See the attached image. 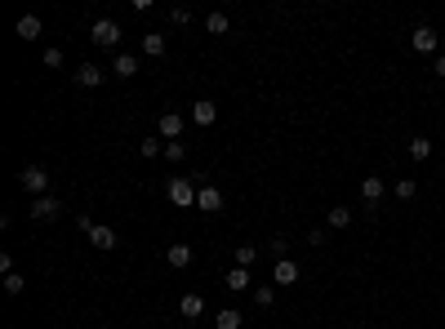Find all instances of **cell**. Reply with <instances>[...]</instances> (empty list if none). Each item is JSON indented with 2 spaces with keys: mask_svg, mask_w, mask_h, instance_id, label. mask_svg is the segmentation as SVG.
Returning a JSON list of instances; mask_svg holds the SVG:
<instances>
[{
  "mask_svg": "<svg viewBox=\"0 0 445 329\" xmlns=\"http://www.w3.org/2000/svg\"><path fill=\"white\" fill-rule=\"evenodd\" d=\"M143 54L147 58H160V54H165V32H147L143 36Z\"/></svg>",
  "mask_w": 445,
  "mask_h": 329,
  "instance_id": "cell-18",
  "label": "cell"
},
{
  "mask_svg": "<svg viewBox=\"0 0 445 329\" xmlns=\"http://www.w3.org/2000/svg\"><path fill=\"white\" fill-rule=\"evenodd\" d=\"M214 325L219 329H241V312H236V307H223V312L214 316Z\"/></svg>",
  "mask_w": 445,
  "mask_h": 329,
  "instance_id": "cell-22",
  "label": "cell"
},
{
  "mask_svg": "<svg viewBox=\"0 0 445 329\" xmlns=\"http://www.w3.org/2000/svg\"><path fill=\"white\" fill-rule=\"evenodd\" d=\"M432 71H437V76L445 80V54H441V58H437V63H432Z\"/></svg>",
  "mask_w": 445,
  "mask_h": 329,
  "instance_id": "cell-30",
  "label": "cell"
},
{
  "mask_svg": "<svg viewBox=\"0 0 445 329\" xmlns=\"http://www.w3.org/2000/svg\"><path fill=\"white\" fill-rule=\"evenodd\" d=\"M214 120H219V107H214L210 98H201V102H192V125H214Z\"/></svg>",
  "mask_w": 445,
  "mask_h": 329,
  "instance_id": "cell-11",
  "label": "cell"
},
{
  "mask_svg": "<svg viewBox=\"0 0 445 329\" xmlns=\"http://www.w3.org/2000/svg\"><path fill=\"white\" fill-rule=\"evenodd\" d=\"M325 223H329V227H334V231H343V227H352V209H347V205H334V209H329V214H325Z\"/></svg>",
  "mask_w": 445,
  "mask_h": 329,
  "instance_id": "cell-16",
  "label": "cell"
},
{
  "mask_svg": "<svg viewBox=\"0 0 445 329\" xmlns=\"http://www.w3.org/2000/svg\"><path fill=\"white\" fill-rule=\"evenodd\" d=\"M111 71H116L120 80H134V76H138V58H134V54H116V63H111Z\"/></svg>",
  "mask_w": 445,
  "mask_h": 329,
  "instance_id": "cell-13",
  "label": "cell"
},
{
  "mask_svg": "<svg viewBox=\"0 0 445 329\" xmlns=\"http://www.w3.org/2000/svg\"><path fill=\"white\" fill-rule=\"evenodd\" d=\"M294 280H299V262H290V258L272 262V285H294Z\"/></svg>",
  "mask_w": 445,
  "mask_h": 329,
  "instance_id": "cell-9",
  "label": "cell"
},
{
  "mask_svg": "<svg viewBox=\"0 0 445 329\" xmlns=\"http://www.w3.org/2000/svg\"><path fill=\"white\" fill-rule=\"evenodd\" d=\"M89 41L102 45V49H116V45H120V23H111V18H98V23L89 27Z\"/></svg>",
  "mask_w": 445,
  "mask_h": 329,
  "instance_id": "cell-2",
  "label": "cell"
},
{
  "mask_svg": "<svg viewBox=\"0 0 445 329\" xmlns=\"http://www.w3.org/2000/svg\"><path fill=\"white\" fill-rule=\"evenodd\" d=\"M156 129H160V138H165V143H178V138H183V129H187V120L178 116V111H165V116L156 120Z\"/></svg>",
  "mask_w": 445,
  "mask_h": 329,
  "instance_id": "cell-4",
  "label": "cell"
},
{
  "mask_svg": "<svg viewBox=\"0 0 445 329\" xmlns=\"http://www.w3.org/2000/svg\"><path fill=\"white\" fill-rule=\"evenodd\" d=\"M18 183H23L27 196H50V174H45L41 165H27L23 174H18Z\"/></svg>",
  "mask_w": 445,
  "mask_h": 329,
  "instance_id": "cell-1",
  "label": "cell"
},
{
  "mask_svg": "<svg viewBox=\"0 0 445 329\" xmlns=\"http://www.w3.org/2000/svg\"><path fill=\"white\" fill-rule=\"evenodd\" d=\"M183 156H187V147H183V143H165V161H169V165H178Z\"/></svg>",
  "mask_w": 445,
  "mask_h": 329,
  "instance_id": "cell-27",
  "label": "cell"
},
{
  "mask_svg": "<svg viewBox=\"0 0 445 329\" xmlns=\"http://www.w3.org/2000/svg\"><path fill=\"white\" fill-rule=\"evenodd\" d=\"M410 45H414V54H437V45H441V36L432 32L428 23H419L414 27V36H410Z\"/></svg>",
  "mask_w": 445,
  "mask_h": 329,
  "instance_id": "cell-6",
  "label": "cell"
},
{
  "mask_svg": "<svg viewBox=\"0 0 445 329\" xmlns=\"http://www.w3.org/2000/svg\"><path fill=\"white\" fill-rule=\"evenodd\" d=\"M58 214H63V201H58V196H36V201H32V218L54 223Z\"/></svg>",
  "mask_w": 445,
  "mask_h": 329,
  "instance_id": "cell-5",
  "label": "cell"
},
{
  "mask_svg": "<svg viewBox=\"0 0 445 329\" xmlns=\"http://www.w3.org/2000/svg\"><path fill=\"white\" fill-rule=\"evenodd\" d=\"M227 27H232V23H227V14H219V9L205 14V32H210V36H227Z\"/></svg>",
  "mask_w": 445,
  "mask_h": 329,
  "instance_id": "cell-20",
  "label": "cell"
},
{
  "mask_svg": "<svg viewBox=\"0 0 445 329\" xmlns=\"http://www.w3.org/2000/svg\"><path fill=\"white\" fill-rule=\"evenodd\" d=\"M14 32L23 36V41H36V36H41V18H36V14H23V18H18V27H14Z\"/></svg>",
  "mask_w": 445,
  "mask_h": 329,
  "instance_id": "cell-15",
  "label": "cell"
},
{
  "mask_svg": "<svg viewBox=\"0 0 445 329\" xmlns=\"http://www.w3.org/2000/svg\"><path fill=\"white\" fill-rule=\"evenodd\" d=\"M254 303H259V307H272V303H276V289H272V285H259V289H254Z\"/></svg>",
  "mask_w": 445,
  "mask_h": 329,
  "instance_id": "cell-24",
  "label": "cell"
},
{
  "mask_svg": "<svg viewBox=\"0 0 445 329\" xmlns=\"http://www.w3.org/2000/svg\"><path fill=\"white\" fill-rule=\"evenodd\" d=\"M165 258H169V267H174V271H183L187 262H192V249H187V245H169Z\"/></svg>",
  "mask_w": 445,
  "mask_h": 329,
  "instance_id": "cell-19",
  "label": "cell"
},
{
  "mask_svg": "<svg viewBox=\"0 0 445 329\" xmlns=\"http://www.w3.org/2000/svg\"><path fill=\"white\" fill-rule=\"evenodd\" d=\"M23 289H27V280L18 276V271H9L5 276V294H23Z\"/></svg>",
  "mask_w": 445,
  "mask_h": 329,
  "instance_id": "cell-25",
  "label": "cell"
},
{
  "mask_svg": "<svg viewBox=\"0 0 445 329\" xmlns=\"http://www.w3.org/2000/svg\"><path fill=\"white\" fill-rule=\"evenodd\" d=\"M396 196H401V201H414V196H419V183H414V178H401V183H396Z\"/></svg>",
  "mask_w": 445,
  "mask_h": 329,
  "instance_id": "cell-23",
  "label": "cell"
},
{
  "mask_svg": "<svg viewBox=\"0 0 445 329\" xmlns=\"http://www.w3.org/2000/svg\"><path fill=\"white\" fill-rule=\"evenodd\" d=\"M307 245H312V249L325 245V227H312V231H307Z\"/></svg>",
  "mask_w": 445,
  "mask_h": 329,
  "instance_id": "cell-28",
  "label": "cell"
},
{
  "mask_svg": "<svg viewBox=\"0 0 445 329\" xmlns=\"http://www.w3.org/2000/svg\"><path fill=\"white\" fill-rule=\"evenodd\" d=\"M223 285H227V289H236V294H241V289H250V285H254V280H250V267H232Z\"/></svg>",
  "mask_w": 445,
  "mask_h": 329,
  "instance_id": "cell-17",
  "label": "cell"
},
{
  "mask_svg": "<svg viewBox=\"0 0 445 329\" xmlns=\"http://www.w3.org/2000/svg\"><path fill=\"white\" fill-rule=\"evenodd\" d=\"M196 209L201 214H219L223 209V192L214 183H201V192H196Z\"/></svg>",
  "mask_w": 445,
  "mask_h": 329,
  "instance_id": "cell-7",
  "label": "cell"
},
{
  "mask_svg": "<svg viewBox=\"0 0 445 329\" xmlns=\"http://www.w3.org/2000/svg\"><path fill=\"white\" fill-rule=\"evenodd\" d=\"M102 80H107V71H102L98 63H80V67H76V84H85V89H98Z\"/></svg>",
  "mask_w": 445,
  "mask_h": 329,
  "instance_id": "cell-8",
  "label": "cell"
},
{
  "mask_svg": "<svg viewBox=\"0 0 445 329\" xmlns=\"http://www.w3.org/2000/svg\"><path fill=\"white\" fill-rule=\"evenodd\" d=\"M361 196H365V205L374 209V205L383 201V178H361Z\"/></svg>",
  "mask_w": 445,
  "mask_h": 329,
  "instance_id": "cell-14",
  "label": "cell"
},
{
  "mask_svg": "<svg viewBox=\"0 0 445 329\" xmlns=\"http://www.w3.org/2000/svg\"><path fill=\"white\" fill-rule=\"evenodd\" d=\"M89 245L94 249H116V231H111L107 223H94L89 227Z\"/></svg>",
  "mask_w": 445,
  "mask_h": 329,
  "instance_id": "cell-10",
  "label": "cell"
},
{
  "mask_svg": "<svg viewBox=\"0 0 445 329\" xmlns=\"http://www.w3.org/2000/svg\"><path fill=\"white\" fill-rule=\"evenodd\" d=\"M254 258H259V249H254V245H241V249H236V267H250Z\"/></svg>",
  "mask_w": 445,
  "mask_h": 329,
  "instance_id": "cell-26",
  "label": "cell"
},
{
  "mask_svg": "<svg viewBox=\"0 0 445 329\" xmlns=\"http://www.w3.org/2000/svg\"><path fill=\"white\" fill-rule=\"evenodd\" d=\"M178 312H183L187 321H201V316H205V298L201 294H183V298H178Z\"/></svg>",
  "mask_w": 445,
  "mask_h": 329,
  "instance_id": "cell-12",
  "label": "cell"
},
{
  "mask_svg": "<svg viewBox=\"0 0 445 329\" xmlns=\"http://www.w3.org/2000/svg\"><path fill=\"white\" fill-rule=\"evenodd\" d=\"M45 67H63V49H45Z\"/></svg>",
  "mask_w": 445,
  "mask_h": 329,
  "instance_id": "cell-29",
  "label": "cell"
},
{
  "mask_svg": "<svg viewBox=\"0 0 445 329\" xmlns=\"http://www.w3.org/2000/svg\"><path fill=\"white\" fill-rule=\"evenodd\" d=\"M428 156H432V138H410V161H428Z\"/></svg>",
  "mask_w": 445,
  "mask_h": 329,
  "instance_id": "cell-21",
  "label": "cell"
},
{
  "mask_svg": "<svg viewBox=\"0 0 445 329\" xmlns=\"http://www.w3.org/2000/svg\"><path fill=\"white\" fill-rule=\"evenodd\" d=\"M196 192H201V187H196L192 178H169V205H178V209L196 205Z\"/></svg>",
  "mask_w": 445,
  "mask_h": 329,
  "instance_id": "cell-3",
  "label": "cell"
}]
</instances>
